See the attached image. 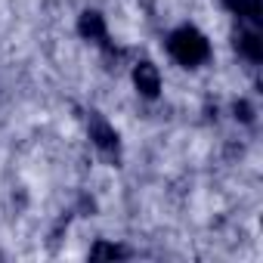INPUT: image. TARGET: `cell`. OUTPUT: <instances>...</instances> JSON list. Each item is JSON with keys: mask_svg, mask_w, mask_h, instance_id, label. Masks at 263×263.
<instances>
[{"mask_svg": "<svg viewBox=\"0 0 263 263\" xmlns=\"http://www.w3.org/2000/svg\"><path fill=\"white\" fill-rule=\"evenodd\" d=\"M90 127H93V137H96V143H99V146H105V149H108V146H115V130H111L105 121L93 118V124H90Z\"/></svg>", "mask_w": 263, "mask_h": 263, "instance_id": "3957f363", "label": "cell"}, {"mask_svg": "<svg viewBox=\"0 0 263 263\" xmlns=\"http://www.w3.org/2000/svg\"><path fill=\"white\" fill-rule=\"evenodd\" d=\"M171 53H174L177 62L195 65V62H201V59L208 56V41H204L198 31L183 28V31H177V34L171 37Z\"/></svg>", "mask_w": 263, "mask_h": 263, "instance_id": "6da1fadb", "label": "cell"}, {"mask_svg": "<svg viewBox=\"0 0 263 263\" xmlns=\"http://www.w3.org/2000/svg\"><path fill=\"white\" fill-rule=\"evenodd\" d=\"M121 254H124L121 248H96L93 251V257H121Z\"/></svg>", "mask_w": 263, "mask_h": 263, "instance_id": "52a82bcc", "label": "cell"}, {"mask_svg": "<svg viewBox=\"0 0 263 263\" xmlns=\"http://www.w3.org/2000/svg\"><path fill=\"white\" fill-rule=\"evenodd\" d=\"M81 31H84V34H90V37H102V31H105V28H102V19H99L96 13H87V16L81 19Z\"/></svg>", "mask_w": 263, "mask_h": 263, "instance_id": "5b68a950", "label": "cell"}, {"mask_svg": "<svg viewBox=\"0 0 263 263\" xmlns=\"http://www.w3.org/2000/svg\"><path fill=\"white\" fill-rule=\"evenodd\" d=\"M134 81H137V87H140L146 96H155V93H158V87H161L158 71H155V65H152V62H143V65L134 71Z\"/></svg>", "mask_w": 263, "mask_h": 263, "instance_id": "7a4b0ae2", "label": "cell"}, {"mask_svg": "<svg viewBox=\"0 0 263 263\" xmlns=\"http://www.w3.org/2000/svg\"><path fill=\"white\" fill-rule=\"evenodd\" d=\"M229 7H232L238 16H248V19H260V0H229Z\"/></svg>", "mask_w": 263, "mask_h": 263, "instance_id": "277c9868", "label": "cell"}, {"mask_svg": "<svg viewBox=\"0 0 263 263\" xmlns=\"http://www.w3.org/2000/svg\"><path fill=\"white\" fill-rule=\"evenodd\" d=\"M241 47H245V53H248L251 59H260V53H263V50H260L257 34H245V37H241Z\"/></svg>", "mask_w": 263, "mask_h": 263, "instance_id": "8992f818", "label": "cell"}]
</instances>
